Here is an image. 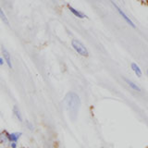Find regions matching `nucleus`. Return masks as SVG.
I'll return each mask as SVG.
<instances>
[{
    "mask_svg": "<svg viewBox=\"0 0 148 148\" xmlns=\"http://www.w3.org/2000/svg\"><path fill=\"white\" fill-rule=\"evenodd\" d=\"M65 105H66V108L69 110V113L71 118L72 119H75L77 115L79 113V109H80L81 106V100L79 95L76 92H69L68 94L65 96Z\"/></svg>",
    "mask_w": 148,
    "mask_h": 148,
    "instance_id": "1",
    "label": "nucleus"
},
{
    "mask_svg": "<svg viewBox=\"0 0 148 148\" xmlns=\"http://www.w3.org/2000/svg\"><path fill=\"white\" fill-rule=\"evenodd\" d=\"M71 45H72V47L76 50V52L79 55L82 56V57H88V56H89V51L85 47V45L82 43H81L79 40H76V39L72 40Z\"/></svg>",
    "mask_w": 148,
    "mask_h": 148,
    "instance_id": "2",
    "label": "nucleus"
},
{
    "mask_svg": "<svg viewBox=\"0 0 148 148\" xmlns=\"http://www.w3.org/2000/svg\"><path fill=\"white\" fill-rule=\"evenodd\" d=\"M112 4H113L114 6H115V8H116V9H117V10H118V12H119V13L120 14V16H121V17H122V18H124V21H126V22L128 23L129 25H131V26H132V28H135V27H136V26H135V24H134V23H133V22L132 21V20H131V18H129V17H128V16L126 15V13H125V12H124V11L122 10V9L120 8H119V7L118 6V5H116V4H115L114 2H112Z\"/></svg>",
    "mask_w": 148,
    "mask_h": 148,
    "instance_id": "3",
    "label": "nucleus"
},
{
    "mask_svg": "<svg viewBox=\"0 0 148 148\" xmlns=\"http://www.w3.org/2000/svg\"><path fill=\"white\" fill-rule=\"evenodd\" d=\"M2 54L4 57V60L8 64V66L10 69H12V61H11V58H10V55L8 53V51L6 50L4 47H2Z\"/></svg>",
    "mask_w": 148,
    "mask_h": 148,
    "instance_id": "4",
    "label": "nucleus"
},
{
    "mask_svg": "<svg viewBox=\"0 0 148 148\" xmlns=\"http://www.w3.org/2000/svg\"><path fill=\"white\" fill-rule=\"evenodd\" d=\"M68 8H69V11H71L73 15H75L76 17H78V18H87V16L85 15V14H83L82 12H81V11H79V10H77L76 8H72L71 6H68Z\"/></svg>",
    "mask_w": 148,
    "mask_h": 148,
    "instance_id": "5",
    "label": "nucleus"
},
{
    "mask_svg": "<svg viewBox=\"0 0 148 148\" xmlns=\"http://www.w3.org/2000/svg\"><path fill=\"white\" fill-rule=\"evenodd\" d=\"M21 136V132H13V133L7 134V138L10 142H12V143H16L18 140V139H20Z\"/></svg>",
    "mask_w": 148,
    "mask_h": 148,
    "instance_id": "6",
    "label": "nucleus"
},
{
    "mask_svg": "<svg viewBox=\"0 0 148 148\" xmlns=\"http://www.w3.org/2000/svg\"><path fill=\"white\" fill-rule=\"evenodd\" d=\"M131 68H132V71H133L134 72H135V74H136V75H137L138 77H141V76H142V71H141L140 67H139L136 63L132 62V63L131 64Z\"/></svg>",
    "mask_w": 148,
    "mask_h": 148,
    "instance_id": "7",
    "label": "nucleus"
},
{
    "mask_svg": "<svg viewBox=\"0 0 148 148\" xmlns=\"http://www.w3.org/2000/svg\"><path fill=\"white\" fill-rule=\"evenodd\" d=\"M124 80H125V82H127V84L132 88V89H133L134 91H137V92H141V89H140V88H139V86H138V85H136L134 82H132V81H130L129 79H126V78H125Z\"/></svg>",
    "mask_w": 148,
    "mask_h": 148,
    "instance_id": "8",
    "label": "nucleus"
},
{
    "mask_svg": "<svg viewBox=\"0 0 148 148\" xmlns=\"http://www.w3.org/2000/svg\"><path fill=\"white\" fill-rule=\"evenodd\" d=\"M0 18H1V20L3 21V22L5 23V24H8V20L7 16L5 15V13H4V11L2 10V8H0Z\"/></svg>",
    "mask_w": 148,
    "mask_h": 148,
    "instance_id": "9",
    "label": "nucleus"
},
{
    "mask_svg": "<svg viewBox=\"0 0 148 148\" xmlns=\"http://www.w3.org/2000/svg\"><path fill=\"white\" fill-rule=\"evenodd\" d=\"M14 113H15V115L18 117V119L21 121L22 119H21V112H20V110L18 109V108H16V106L14 108Z\"/></svg>",
    "mask_w": 148,
    "mask_h": 148,
    "instance_id": "10",
    "label": "nucleus"
},
{
    "mask_svg": "<svg viewBox=\"0 0 148 148\" xmlns=\"http://www.w3.org/2000/svg\"><path fill=\"white\" fill-rule=\"evenodd\" d=\"M4 65V59L2 58H0V66H3Z\"/></svg>",
    "mask_w": 148,
    "mask_h": 148,
    "instance_id": "11",
    "label": "nucleus"
},
{
    "mask_svg": "<svg viewBox=\"0 0 148 148\" xmlns=\"http://www.w3.org/2000/svg\"><path fill=\"white\" fill-rule=\"evenodd\" d=\"M11 147H12V148H16V147H17L16 143H11Z\"/></svg>",
    "mask_w": 148,
    "mask_h": 148,
    "instance_id": "12",
    "label": "nucleus"
},
{
    "mask_svg": "<svg viewBox=\"0 0 148 148\" xmlns=\"http://www.w3.org/2000/svg\"><path fill=\"white\" fill-rule=\"evenodd\" d=\"M103 148H105V147H103Z\"/></svg>",
    "mask_w": 148,
    "mask_h": 148,
    "instance_id": "13",
    "label": "nucleus"
}]
</instances>
